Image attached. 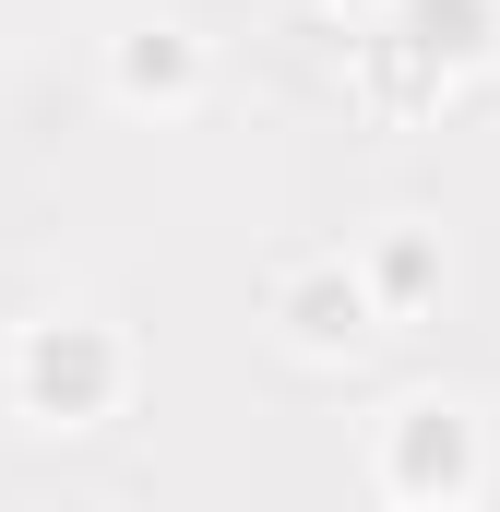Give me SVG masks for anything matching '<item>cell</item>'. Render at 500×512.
<instances>
[{
    "label": "cell",
    "mask_w": 500,
    "mask_h": 512,
    "mask_svg": "<svg viewBox=\"0 0 500 512\" xmlns=\"http://www.w3.org/2000/svg\"><path fill=\"white\" fill-rule=\"evenodd\" d=\"M120 393H131V346L108 322L48 310V322L12 334V405H24L36 429H96V417H120Z\"/></svg>",
    "instance_id": "2"
},
{
    "label": "cell",
    "mask_w": 500,
    "mask_h": 512,
    "mask_svg": "<svg viewBox=\"0 0 500 512\" xmlns=\"http://www.w3.org/2000/svg\"><path fill=\"white\" fill-rule=\"evenodd\" d=\"M346 48H358V96L370 108H429V96H453L465 72L500 60V0H393Z\"/></svg>",
    "instance_id": "1"
},
{
    "label": "cell",
    "mask_w": 500,
    "mask_h": 512,
    "mask_svg": "<svg viewBox=\"0 0 500 512\" xmlns=\"http://www.w3.org/2000/svg\"><path fill=\"white\" fill-rule=\"evenodd\" d=\"M108 96L120 108H191L203 96V36L191 24H120L108 36Z\"/></svg>",
    "instance_id": "5"
},
{
    "label": "cell",
    "mask_w": 500,
    "mask_h": 512,
    "mask_svg": "<svg viewBox=\"0 0 500 512\" xmlns=\"http://www.w3.org/2000/svg\"><path fill=\"white\" fill-rule=\"evenodd\" d=\"M370 477L393 489V501H477V477H489V441H477V417H465V405L417 393V405H393V417H381Z\"/></svg>",
    "instance_id": "3"
},
{
    "label": "cell",
    "mask_w": 500,
    "mask_h": 512,
    "mask_svg": "<svg viewBox=\"0 0 500 512\" xmlns=\"http://www.w3.org/2000/svg\"><path fill=\"white\" fill-rule=\"evenodd\" d=\"M381 322V286H370V262H286L274 274V334L298 346V358H358Z\"/></svg>",
    "instance_id": "4"
},
{
    "label": "cell",
    "mask_w": 500,
    "mask_h": 512,
    "mask_svg": "<svg viewBox=\"0 0 500 512\" xmlns=\"http://www.w3.org/2000/svg\"><path fill=\"white\" fill-rule=\"evenodd\" d=\"M370 286H381V310H429L441 298V239L429 227H381L370 239Z\"/></svg>",
    "instance_id": "6"
}]
</instances>
